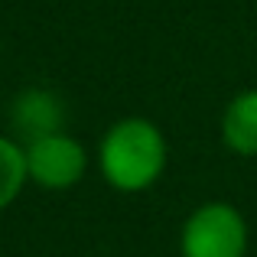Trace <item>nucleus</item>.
<instances>
[{"label":"nucleus","mask_w":257,"mask_h":257,"mask_svg":"<svg viewBox=\"0 0 257 257\" xmlns=\"http://www.w3.org/2000/svg\"><path fill=\"white\" fill-rule=\"evenodd\" d=\"M170 147L153 120L120 117L98 144V166L107 186L117 192H144L163 176Z\"/></svg>","instance_id":"obj_1"},{"label":"nucleus","mask_w":257,"mask_h":257,"mask_svg":"<svg viewBox=\"0 0 257 257\" xmlns=\"http://www.w3.org/2000/svg\"><path fill=\"white\" fill-rule=\"evenodd\" d=\"M182 257H244L247 221L228 202H205L186 218L179 234Z\"/></svg>","instance_id":"obj_2"},{"label":"nucleus","mask_w":257,"mask_h":257,"mask_svg":"<svg viewBox=\"0 0 257 257\" xmlns=\"http://www.w3.org/2000/svg\"><path fill=\"white\" fill-rule=\"evenodd\" d=\"M26 170H30V182L62 192L82 182L88 170V150L82 140H75L65 131L46 134L26 144Z\"/></svg>","instance_id":"obj_3"},{"label":"nucleus","mask_w":257,"mask_h":257,"mask_svg":"<svg viewBox=\"0 0 257 257\" xmlns=\"http://www.w3.org/2000/svg\"><path fill=\"white\" fill-rule=\"evenodd\" d=\"M10 117H13L17 134H23L26 144H30V140H36V137L62 131L65 107L52 91H46V88H30V91L17 94Z\"/></svg>","instance_id":"obj_4"},{"label":"nucleus","mask_w":257,"mask_h":257,"mask_svg":"<svg viewBox=\"0 0 257 257\" xmlns=\"http://www.w3.org/2000/svg\"><path fill=\"white\" fill-rule=\"evenodd\" d=\"M221 140L238 157H257V88L234 94L221 114Z\"/></svg>","instance_id":"obj_5"},{"label":"nucleus","mask_w":257,"mask_h":257,"mask_svg":"<svg viewBox=\"0 0 257 257\" xmlns=\"http://www.w3.org/2000/svg\"><path fill=\"white\" fill-rule=\"evenodd\" d=\"M30 182V170H26V147L17 140L0 134V212L10 208L20 199L23 186Z\"/></svg>","instance_id":"obj_6"}]
</instances>
